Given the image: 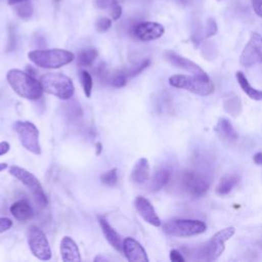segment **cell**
Instances as JSON below:
<instances>
[{
	"mask_svg": "<svg viewBox=\"0 0 262 262\" xmlns=\"http://www.w3.org/2000/svg\"><path fill=\"white\" fill-rule=\"evenodd\" d=\"M6 80L11 89L20 97L28 100H37L44 92L40 81L32 75L18 69H11L6 74Z\"/></svg>",
	"mask_w": 262,
	"mask_h": 262,
	"instance_id": "1",
	"label": "cell"
},
{
	"mask_svg": "<svg viewBox=\"0 0 262 262\" xmlns=\"http://www.w3.org/2000/svg\"><path fill=\"white\" fill-rule=\"evenodd\" d=\"M28 57L37 67L42 69L55 70L72 62L75 58V55L69 50L53 48L30 51L28 53Z\"/></svg>",
	"mask_w": 262,
	"mask_h": 262,
	"instance_id": "2",
	"label": "cell"
},
{
	"mask_svg": "<svg viewBox=\"0 0 262 262\" xmlns=\"http://www.w3.org/2000/svg\"><path fill=\"white\" fill-rule=\"evenodd\" d=\"M234 231L233 226L219 230L203 246L192 250V255H194L196 260L202 261H214L218 259L225 250V242L234 234Z\"/></svg>",
	"mask_w": 262,
	"mask_h": 262,
	"instance_id": "3",
	"label": "cell"
},
{
	"mask_svg": "<svg viewBox=\"0 0 262 262\" xmlns=\"http://www.w3.org/2000/svg\"><path fill=\"white\" fill-rule=\"evenodd\" d=\"M39 81L44 92L61 100H69L74 95V83L70 77L62 73H46L40 77Z\"/></svg>",
	"mask_w": 262,
	"mask_h": 262,
	"instance_id": "4",
	"label": "cell"
},
{
	"mask_svg": "<svg viewBox=\"0 0 262 262\" xmlns=\"http://www.w3.org/2000/svg\"><path fill=\"white\" fill-rule=\"evenodd\" d=\"M169 84L172 87L184 89L201 96L210 95L214 91V84L209 78L196 75H173L169 78Z\"/></svg>",
	"mask_w": 262,
	"mask_h": 262,
	"instance_id": "5",
	"label": "cell"
},
{
	"mask_svg": "<svg viewBox=\"0 0 262 262\" xmlns=\"http://www.w3.org/2000/svg\"><path fill=\"white\" fill-rule=\"evenodd\" d=\"M205 222L195 219H172L163 224V231L171 236L188 237L205 232Z\"/></svg>",
	"mask_w": 262,
	"mask_h": 262,
	"instance_id": "6",
	"label": "cell"
},
{
	"mask_svg": "<svg viewBox=\"0 0 262 262\" xmlns=\"http://www.w3.org/2000/svg\"><path fill=\"white\" fill-rule=\"evenodd\" d=\"M9 174L19 180L31 191L39 207L45 208L47 206L48 201L42 184L32 172L19 166H11L9 168Z\"/></svg>",
	"mask_w": 262,
	"mask_h": 262,
	"instance_id": "7",
	"label": "cell"
},
{
	"mask_svg": "<svg viewBox=\"0 0 262 262\" xmlns=\"http://www.w3.org/2000/svg\"><path fill=\"white\" fill-rule=\"evenodd\" d=\"M13 130L18 136L20 144L27 150L36 156L41 155L39 130L34 123L30 121H16L13 124Z\"/></svg>",
	"mask_w": 262,
	"mask_h": 262,
	"instance_id": "8",
	"label": "cell"
},
{
	"mask_svg": "<svg viewBox=\"0 0 262 262\" xmlns=\"http://www.w3.org/2000/svg\"><path fill=\"white\" fill-rule=\"evenodd\" d=\"M28 245L32 254L39 260H50L52 252L45 233L36 225L28 229Z\"/></svg>",
	"mask_w": 262,
	"mask_h": 262,
	"instance_id": "9",
	"label": "cell"
},
{
	"mask_svg": "<svg viewBox=\"0 0 262 262\" xmlns=\"http://www.w3.org/2000/svg\"><path fill=\"white\" fill-rule=\"evenodd\" d=\"M179 181L182 189L192 196H202L209 189V181L207 178L195 171L183 172Z\"/></svg>",
	"mask_w": 262,
	"mask_h": 262,
	"instance_id": "10",
	"label": "cell"
},
{
	"mask_svg": "<svg viewBox=\"0 0 262 262\" xmlns=\"http://www.w3.org/2000/svg\"><path fill=\"white\" fill-rule=\"evenodd\" d=\"M258 62H262V36L254 32L241 53L239 63L245 68H250Z\"/></svg>",
	"mask_w": 262,
	"mask_h": 262,
	"instance_id": "11",
	"label": "cell"
},
{
	"mask_svg": "<svg viewBox=\"0 0 262 262\" xmlns=\"http://www.w3.org/2000/svg\"><path fill=\"white\" fill-rule=\"evenodd\" d=\"M132 32L138 40L146 42L161 38L165 33V28L156 21H140L133 27Z\"/></svg>",
	"mask_w": 262,
	"mask_h": 262,
	"instance_id": "12",
	"label": "cell"
},
{
	"mask_svg": "<svg viewBox=\"0 0 262 262\" xmlns=\"http://www.w3.org/2000/svg\"><path fill=\"white\" fill-rule=\"evenodd\" d=\"M165 57L172 66H174L178 69L186 71L192 75H196V76L204 77V78H209L208 75L206 74V72L199 64H196L192 60L185 58L173 51H167L165 53Z\"/></svg>",
	"mask_w": 262,
	"mask_h": 262,
	"instance_id": "13",
	"label": "cell"
},
{
	"mask_svg": "<svg viewBox=\"0 0 262 262\" xmlns=\"http://www.w3.org/2000/svg\"><path fill=\"white\" fill-rule=\"evenodd\" d=\"M134 206L137 211V213L140 215V217L148 224L159 227L162 224V221L158 214L156 213V210L151 203L145 199L144 196L138 195L136 196L134 201Z\"/></svg>",
	"mask_w": 262,
	"mask_h": 262,
	"instance_id": "14",
	"label": "cell"
},
{
	"mask_svg": "<svg viewBox=\"0 0 262 262\" xmlns=\"http://www.w3.org/2000/svg\"><path fill=\"white\" fill-rule=\"evenodd\" d=\"M122 252L130 262H148V257L143 247L133 237H126L122 243Z\"/></svg>",
	"mask_w": 262,
	"mask_h": 262,
	"instance_id": "15",
	"label": "cell"
},
{
	"mask_svg": "<svg viewBox=\"0 0 262 262\" xmlns=\"http://www.w3.org/2000/svg\"><path fill=\"white\" fill-rule=\"evenodd\" d=\"M59 251L63 262H80L82 260L78 245L69 235H64L61 238Z\"/></svg>",
	"mask_w": 262,
	"mask_h": 262,
	"instance_id": "16",
	"label": "cell"
},
{
	"mask_svg": "<svg viewBox=\"0 0 262 262\" xmlns=\"http://www.w3.org/2000/svg\"><path fill=\"white\" fill-rule=\"evenodd\" d=\"M10 214L18 221L26 222L33 218L34 210L28 200H19L14 202L9 208Z\"/></svg>",
	"mask_w": 262,
	"mask_h": 262,
	"instance_id": "17",
	"label": "cell"
},
{
	"mask_svg": "<svg viewBox=\"0 0 262 262\" xmlns=\"http://www.w3.org/2000/svg\"><path fill=\"white\" fill-rule=\"evenodd\" d=\"M131 180L135 184H143L149 178V163L146 158H140L131 171Z\"/></svg>",
	"mask_w": 262,
	"mask_h": 262,
	"instance_id": "18",
	"label": "cell"
},
{
	"mask_svg": "<svg viewBox=\"0 0 262 262\" xmlns=\"http://www.w3.org/2000/svg\"><path fill=\"white\" fill-rule=\"evenodd\" d=\"M97 220L107 243L118 252H122V244H121V239L118 232L113 228V226L106 221L104 217L97 216Z\"/></svg>",
	"mask_w": 262,
	"mask_h": 262,
	"instance_id": "19",
	"label": "cell"
},
{
	"mask_svg": "<svg viewBox=\"0 0 262 262\" xmlns=\"http://www.w3.org/2000/svg\"><path fill=\"white\" fill-rule=\"evenodd\" d=\"M215 131L220 138L228 141H234L238 137L231 123L225 118H221L218 120L217 125L215 126Z\"/></svg>",
	"mask_w": 262,
	"mask_h": 262,
	"instance_id": "20",
	"label": "cell"
},
{
	"mask_svg": "<svg viewBox=\"0 0 262 262\" xmlns=\"http://www.w3.org/2000/svg\"><path fill=\"white\" fill-rule=\"evenodd\" d=\"M235 78H236V81H237L238 85L241 86L242 90H243L251 99L257 100V101L262 100V91H261V90H258V89H256V88H254V87H252L243 72L237 71V72L235 73Z\"/></svg>",
	"mask_w": 262,
	"mask_h": 262,
	"instance_id": "21",
	"label": "cell"
},
{
	"mask_svg": "<svg viewBox=\"0 0 262 262\" xmlns=\"http://www.w3.org/2000/svg\"><path fill=\"white\" fill-rule=\"evenodd\" d=\"M170 177H171V173L168 169L163 168L156 171L150 180V184H149L150 191L156 192L161 190L169 182Z\"/></svg>",
	"mask_w": 262,
	"mask_h": 262,
	"instance_id": "22",
	"label": "cell"
},
{
	"mask_svg": "<svg viewBox=\"0 0 262 262\" xmlns=\"http://www.w3.org/2000/svg\"><path fill=\"white\" fill-rule=\"evenodd\" d=\"M237 182L238 178L235 175H225L220 179L218 185L216 186V192L220 195H225L232 190Z\"/></svg>",
	"mask_w": 262,
	"mask_h": 262,
	"instance_id": "23",
	"label": "cell"
},
{
	"mask_svg": "<svg viewBox=\"0 0 262 262\" xmlns=\"http://www.w3.org/2000/svg\"><path fill=\"white\" fill-rule=\"evenodd\" d=\"M223 107L232 117H237L242 112L241 98L235 94H230L224 99Z\"/></svg>",
	"mask_w": 262,
	"mask_h": 262,
	"instance_id": "24",
	"label": "cell"
},
{
	"mask_svg": "<svg viewBox=\"0 0 262 262\" xmlns=\"http://www.w3.org/2000/svg\"><path fill=\"white\" fill-rule=\"evenodd\" d=\"M98 56V52L95 48H85L78 53L77 63L80 67H91Z\"/></svg>",
	"mask_w": 262,
	"mask_h": 262,
	"instance_id": "25",
	"label": "cell"
},
{
	"mask_svg": "<svg viewBox=\"0 0 262 262\" xmlns=\"http://www.w3.org/2000/svg\"><path fill=\"white\" fill-rule=\"evenodd\" d=\"M14 11L17 14V16H19L20 18H29L32 16L33 12H34V8L31 2L28 1H23V2H18L16 4H14Z\"/></svg>",
	"mask_w": 262,
	"mask_h": 262,
	"instance_id": "26",
	"label": "cell"
},
{
	"mask_svg": "<svg viewBox=\"0 0 262 262\" xmlns=\"http://www.w3.org/2000/svg\"><path fill=\"white\" fill-rule=\"evenodd\" d=\"M80 81H81V85L83 87L84 94L86 95L87 98H89L91 96L92 87H93L92 76L89 74V72L83 70L80 72Z\"/></svg>",
	"mask_w": 262,
	"mask_h": 262,
	"instance_id": "27",
	"label": "cell"
},
{
	"mask_svg": "<svg viewBox=\"0 0 262 262\" xmlns=\"http://www.w3.org/2000/svg\"><path fill=\"white\" fill-rule=\"evenodd\" d=\"M127 73L125 71H119L113 74L108 80L110 84L116 88H121L124 87L127 84Z\"/></svg>",
	"mask_w": 262,
	"mask_h": 262,
	"instance_id": "28",
	"label": "cell"
},
{
	"mask_svg": "<svg viewBox=\"0 0 262 262\" xmlns=\"http://www.w3.org/2000/svg\"><path fill=\"white\" fill-rule=\"evenodd\" d=\"M100 181L107 185V186H114L117 182H118V174H117V169H111L108 171H105L104 173H102L99 177Z\"/></svg>",
	"mask_w": 262,
	"mask_h": 262,
	"instance_id": "29",
	"label": "cell"
},
{
	"mask_svg": "<svg viewBox=\"0 0 262 262\" xmlns=\"http://www.w3.org/2000/svg\"><path fill=\"white\" fill-rule=\"evenodd\" d=\"M149 63H150V60H149L148 58L143 59L142 61H140V62H138L137 64H135L131 70H129L128 72H126V73H127V76H128V77H135V76L139 75L142 71H144V70L149 66Z\"/></svg>",
	"mask_w": 262,
	"mask_h": 262,
	"instance_id": "30",
	"label": "cell"
},
{
	"mask_svg": "<svg viewBox=\"0 0 262 262\" xmlns=\"http://www.w3.org/2000/svg\"><path fill=\"white\" fill-rule=\"evenodd\" d=\"M112 27V19L108 17H98L95 21V29L98 33L106 32Z\"/></svg>",
	"mask_w": 262,
	"mask_h": 262,
	"instance_id": "31",
	"label": "cell"
},
{
	"mask_svg": "<svg viewBox=\"0 0 262 262\" xmlns=\"http://www.w3.org/2000/svg\"><path fill=\"white\" fill-rule=\"evenodd\" d=\"M111 16L113 20H118L122 15V6L119 4L118 0H113L111 3Z\"/></svg>",
	"mask_w": 262,
	"mask_h": 262,
	"instance_id": "32",
	"label": "cell"
},
{
	"mask_svg": "<svg viewBox=\"0 0 262 262\" xmlns=\"http://www.w3.org/2000/svg\"><path fill=\"white\" fill-rule=\"evenodd\" d=\"M216 33H217V25H216V21H215V19H213V18H209V19L207 20V24H206L205 37H206V38L212 37V36H214Z\"/></svg>",
	"mask_w": 262,
	"mask_h": 262,
	"instance_id": "33",
	"label": "cell"
},
{
	"mask_svg": "<svg viewBox=\"0 0 262 262\" xmlns=\"http://www.w3.org/2000/svg\"><path fill=\"white\" fill-rule=\"evenodd\" d=\"M12 226L11 219L7 217H0V233H3L10 229Z\"/></svg>",
	"mask_w": 262,
	"mask_h": 262,
	"instance_id": "34",
	"label": "cell"
},
{
	"mask_svg": "<svg viewBox=\"0 0 262 262\" xmlns=\"http://www.w3.org/2000/svg\"><path fill=\"white\" fill-rule=\"evenodd\" d=\"M170 260L173 261V262H184L185 261L182 254L177 250H171L170 251Z\"/></svg>",
	"mask_w": 262,
	"mask_h": 262,
	"instance_id": "35",
	"label": "cell"
},
{
	"mask_svg": "<svg viewBox=\"0 0 262 262\" xmlns=\"http://www.w3.org/2000/svg\"><path fill=\"white\" fill-rule=\"evenodd\" d=\"M251 3L254 12L258 16L262 17V0H251Z\"/></svg>",
	"mask_w": 262,
	"mask_h": 262,
	"instance_id": "36",
	"label": "cell"
},
{
	"mask_svg": "<svg viewBox=\"0 0 262 262\" xmlns=\"http://www.w3.org/2000/svg\"><path fill=\"white\" fill-rule=\"evenodd\" d=\"M10 148V144L7 141H1L0 142V157L7 154Z\"/></svg>",
	"mask_w": 262,
	"mask_h": 262,
	"instance_id": "37",
	"label": "cell"
},
{
	"mask_svg": "<svg viewBox=\"0 0 262 262\" xmlns=\"http://www.w3.org/2000/svg\"><path fill=\"white\" fill-rule=\"evenodd\" d=\"M95 5L99 8H105L107 6H111V3L113 2V0H94Z\"/></svg>",
	"mask_w": 262,
	"mask_h": 262,
	"instance_id": "38",
	"label": "cell"
},
{
	"mask_svg": "<svg viewBox=\"0 0 262 262\" xmlns=\"http://www.w3.org/2000/svg\"><path fill=\"white\" fill-rule=\"evenodd\" d=\"M253 160L254 162L257 164V165H262V152H257L254 155L253 157Z\"/></svg>",
	"mask_w": 262,
	"mask_h": 262,
	"instance_id": "39",
	"label": "cell"
},
{
	"mask_svg": "<svg viewBox=\"0 0 262 262\" xmlns=\"http://www.w3.org/2000/svg\"><path fill=\"white\" fill-rule=\"evenodd\" d=\"M95 148H96V155L97 156H99L100 154H101V151H102V144H101V142H99V141H97L96 143H95Z\"/></svg>",
	"mask_w": 262,
	"mask_h": 262,
	"instance_id": "40",
	"label": "cell"
},
{
	"mask_svg": "<svg viewBox=\"0 0 262 262\" xmlns=\"http://www.w3.org/2000/svg\"><path fill=\"white\" fill-rule=\"evenodd\" d=\"M23 1H28V0H8V4L9 5H14L18 2H23Z\"/></svg>",
	"mask_w": 262,
	"mask_h": 262,
	"instance_id": "41",
	"label": "cell"
},
{
	"mask_svg": "<svg viewBox=\"0 0 262 262\" xmlns=\"http://www.w3.org/2000/svg\"><path fill=\"white\" fill-rule=\"evenodd\" d=\"M7 167H8V165L6 163H0V172L5 170Z\"/></svg>",
	"mask_w": 262,
	"mask_h": 262,
	"instance_id": "42",
	"label": "cell"
},
{
	"mask_svg": "<svg viewBox=\"0 0 262 262\" xmlns=\"http://www.w3.org/2000/svg\"><path fill=\"white\" fill-rule=\"evenodd\" d=\"M181 2H183V3H186L187 2V0H180Z\"/></svg>",
	"mask_w": 262,
	"mask_h": 262,
	"instance_id": "43",
	"label": "cell"
},
{
	"mask_svg": "<svg viewBox=\"0 0 262 262\" xmlns=\"http://www.w3.org/2000/svg\"><path fill=\"white\" fill-rule=\"evenodd\" d=\"M54 1H55V2H58V1H59V0H54Z\"/></svg>",
	"mask_w": 262,
	"mask_h": 262,
	"instance_id": "44",
	"label": "cell"
}]
</instances>
